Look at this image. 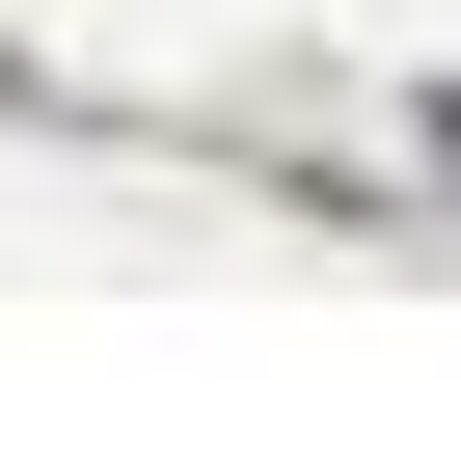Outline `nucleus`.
I'll return each mask as SVG.
<instances>
[{
    "label": "nucleus",
    "mask_w": 461,
    "mask_h": 461,
    "mask_svg": "<svg viewBox=\"0 0 461 461\" xmlns=\"http://www.w3.org/2000/svg\"><path fill=\"white\" fill-rule=\"evenodd\" d=\"M434 163H461V109H434Z\"/></svg>",
    "instance_id": "f257e3e1"
}]
</instances>
